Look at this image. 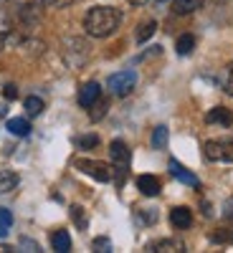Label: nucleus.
<instances>
[{
  "label": "nucleus",
  "mask_w": 233,
  "mask_h": 253,
  "mask_svg": "<svg viewBox=\"0 0 233 253\" xmlns=\"http://www.w3.org/2000/svg\"><path fill=\"white\" fill-rule=\"evenodd\" d=\"M203 155L210 162H233V139H208L203 144Z\"/></svg>",
  "instance_id": "7ed1b4c3"
},
{
  "label": "nucleus",
  "mask_w": 233,
  "mask_h": 253,
  "mask_svg": "<svg viewBox=\"0 0 233 253\" xmlns=\"http://www.w3.org/2000/svg\"><path fill=\"white\" fill-rule=\"evenodd\" d=\"M107 107H109V104L104 101V99H99L96 104H92V114H89V117H92V122H99L104 114H107Z\"/></svg>",
  "instance_id": "5701e85b"
},
{
  "label": "nucleus",
  "mask_w": 233,
  "mask_h": 253,
  "mask_svg": "<svg viewBox=\"0 0 233 253\" xmlns=\"http://www.w3.org/2000/svg\"><path fill=\"white\" fill-rule=\"evenodd\" d=\"M3 94H5V99H15V96H18V91H15V86H13V84H8Z\"/></svg>",
  "instance_id": "c85d7f7f"
},
{
  "label": "nucleus",
  "mask_w": 233,
  "mask_h": 253,
  "mask_svg": "<svg viewBox=\"0 0 233 253\" xmlns=\"http://www.w3.org/2000/svg\"><path fill=\"white\" fill-rule=\"evenodd\" d=\"M76 167L84 172V175H89L99 182H109L114 180V170H112V165L107 162H99V160H76Z\"/></svg>",
  "instance_id": "39448f33"
},
{
  "label": "nucleus",
  "mask_w": 233,
  "mask_h": 253,
  "mask_svg": "<svg viewBox=\"0 0 233 253\" xmlns=\"http://www.w3.org/2000/svg\"><path fill=\"white\" fill-rule=\"evenodd\" d=\"M137 187H140V193L147 195V198L160 195V190H162V185H160V180L155 175H140L137 177Z\"/></svg>",
  "instance_id": "6e6552de"
},
{
  "label": "nucleus",
  "mask_w": 233,
  "mask_h": 253,
  "mask_svg": "<svg viewBox=\"0 0 233 253\" xmlns=\"http://www.w3.org/2000/svg\"><path fill=\"white\" fill-rule=\"evenodd\" d=\"M5 41H8V36H0V48L5 46Z\"/></svg>",
  "instance_id": "7c9ffc66"
},
{
  "label": "nucleus",
  "mask_w": 233,
  "mask_h": 253,
  "mask_svg": "<svg viewBox=\"0 0 233 253\" xmlns=\"http://www.w3.org/2000/svg\"><path fill=\"white\" fill-rule=\"evenodd\" d=\"M210 241L213 243H231L233 241V230H218V233L210 236Z\"/></svg>",
  "instance_id": "b1692460"
},
{
  "label": "nucleus",
  "mask_w": 233,
  "mask_h": 253,
  "mask_svg": "<svg viewBox=\"0 0 233 253\" xmlns=\"http://www.w3.org/2000/svg\"><path fill=\"white\" fill-rule=\"evenodd\" d=\"M71 3H76V0H41V5H53V8H69Z\"/></svg>",
  "instance_id": "393cba45"
},
{
  "label": "nucleus",
  "mask_w": 233,
  "mask_h": 253,
  "mask_svg": "<svg viewBox=\"0 0 233 253\" xmlns=\"http://www.w3.org/2000/svg\"><path fill=\"white\" fill-rule=\"evenodd\" d=\"M223 218L226 220H233V198L226 203V208H223Z\"/></svg>",
  "instance_id": "cd10ccee"
},
{
  "label": "nucleus",
  "mask_w": 233,
  "mask_h": 253,
  "mask_svg": "<svg viewBox=\"0 0 233 253\" xmlns=\"http://www.w3.org/2000/svg\"><path fill=\"white\" fill-rule=\"evenodd\" d=\"M147 251H185V243L178 241V238H162V241L150 243Z\"/></svg>",
  "instance_id": "f8f14e48"
},
{
  "label": "nucleus",
  "mask_w": 233,
  "mask_h": 253,
  "mask_svg": "<svg viewBox=\"0 0 233 253\" xmlns=\"http://www.w3.org/2000/svg\"><path fill=\"white\" fill-rule=\"evenodd\" d=\"M51 246L58 253H66V251H71V236L66 233V230H56V233L51 236Z\"/></svg>",
  "instance_id": "4468645a"
},
{
  "label": "nucleus",
  "mask_w": 233,
  "mask_h": 253,
  "mask_svg": "<svg viewBox=\"0 0 233 253\" xmlns=\"http://www.w3.org/2000/svg\"><path fill=\"white\" fill-rule=\"evenodd\" d=\"M18 185V175L10 172V170H0V195L3 193H10V190H15Z\"/></svg>",
  "instance_id": "2eb2a0df"
},
{
  "label": "nucleus",
  "mask_w": 233,
  "mask_h": 253,
  "mask_svg": "<svg viewBox=\"0 0 233 253\" xmlns=\"http://www.w3.org/2000/svg\"><path fill=\"white\" fill-rule=\"evenodd\" d=\"M135 86H137V71H132V69L117 71V74H112L109 81H107V89H109L114 96H127V94H132Z\"/></svg>",
  "instance_id": "20e7f679"
},
{
  "label": "nucleus",
  "mask_w": 233,
  "mask_h": 253,
  "mask_svg": "<svg viewBox=\"0 0 233 253\" xmlns=\"http://www.w3.org/2000/svg\"><path fill=\"white\" fill-rule=\"evenodd\" d=\"M167 167H170V175H173L175 180H180L183 185H190V187H200V180H198L193 172H190V170H185V167H183L178 160H170V165H167Z\"/></svg>",
  "instance_id": "0eeeda50"
},
{
  "label": "nucleus",
  "mask_w": 233,
  "mask_h": 253,
  "mask_svg": "<svg viewBox=\"0 0 233 253\" xmlns=\"http://www.w3.org/2000/svg\"><path fill=\"white\" fill-rule=\"evenodd\" d=\"M221 86L226 94L233 96V63H228V66L223 69V76H221Z\"/></svg>",
  "instance_id": "412c9836"
},
{
  "label": "nucleus",
  "mask_w": 233,
  "mask_h": 253,
  "mask_svg": "<svg viewBox=\"0 0 233 253\" xmlns=\"http://www.w3.org/2000/svg\"><path fill=\"white\" fill-rule=\"evenodd\" d=\"M23 107H26V114H28V117H38L41 112H44V101H41L38 96H28V99L23 101Z\"/></svg>",
  "instance_id": "6ab92c4d"
},
{
  "label": "nucleus",
  "mask_w": 233,
  "mask_h": 253,
  "mask_svg": "<svg viewBox=\"0 0 233 253\" xmlns=\"http://www.w3.org/2000/svg\"><path fill=\"white\" fill-rule=\"evenodd\" d=\"M96 144H99L96 134H81V137H76V147H81V150H94Z\"/></svg>",
  "instance_id": "4be33fe9"
},
{
  "label": "nucleus",
  "mask_w": 233,
  "mask_h": 253,
  "mask_svg": "<svg viewBox=\"0 0 233 253\" xmlns=\"http://www.w3.org/2000/svg\"><path fill=\"white\" fill-rule=\"evenodd\" d=\"M94 248H96V251H101V248H104V251H109L112 243H109V238H96V241H94Z\"/></svg>",
  "instance_id": "bb28decb"
},
{
  "label": "nucleus",
  "mask_w": 233,
  "mask_h": 253,
  "mask_svg": "<svg viewBox=\"0 0 233 253\" xmlns=\"http://www.w3.org/2000/svg\"><path fill=\"white\" fill-rule=\"evenodd\" d=\"M130 3H132V5H147L150 0H130Z\"/></svg>",
  "instance_id": "c756f323"
},
{
  "label": "nucleus",
  "mask_w": 233,
  "mask_h": 253,
  "mask_svg": "<svg viewBox=\"0 0 233 253\" xmlns=\"http://www.w3.org/2000/svg\"><path fill=\"white\" fill-rule=\"evenodd\" d=\"M119 23H122V10L112 5H96L84 15V31L92 38H107L117 33Z\"/></svg>",
  "instance_id": "f257e3e1"
},
{
  "label": "nucleus",
  "mask_w": 233,
  "mask_h": 253,
  "mask_svg": "<svg viewBox=\"0 0 233 253\" xmlns=\"http://www.w3.org/2000/svg\"><path fill=\"white\" fill-rule=\"evenodd\" d=\"M165 144H167V126H155V134H152V147L155 150H165Z\"/></svg>",
  "instance_id": "aec40b11"
},
{
  "label": "nucleus",
  "mask_w": 233,
  "mask_h": 253,
  "mask_svg": "<svg viewBox=\"0 0 233 253\" xmlns=\"http://www.w3.org/2000/svg\"><path fill=\"white\" fill-rule=\"evenodd\" d=\"M10 228H13V213L8 208H0V238H5Z\"/></svg>",
  "instance_id": "a211bd4d"
},
{
  "label": "nucleus",
  "mask_w": 233,
  "mask_h": 253,
  "mask_svg": "<svg viewBox=\"0 0 233 253\" xmlns=\"http://www.w3.org/2000/svg\"><path fill=\"white\" fill-rule=\"evenodd\" d=\"M5 126H8V132L15 134V137H28V134H31V124H28V119L15 117V119H8Z\"/></svg>",
  "instance_id": "ddd939ff"
},
{
  "label": "nucleus",
  "mask_w": 233,
  "mask_h": 253,
  "mask_svg": "<svg viewBox=\"0 0 233 253\" xmlns=\"http://www.w3.org/2000/svg\"><path fill=\"white\" fill-rule=\"evenodd\" d=\"M71 215H74L76 225H81V228H87V220H84V213H81V208H79V205H74V208H71Z\"/></svg>",
  "instance_id": "a878e982"
},
{
  "label": "nucleus",
  "mask_w": 233,
  "mask_h": 253,
  "mask_svg": "<svg viewBox=\"0 0 233 253\" xmlns=\"http://www.w3.org/2000/svg\"><path fill=\"white\" fill-rule=\"evenodd\" d=\"M170 223L175 225V228H190L193 225V213H190V208H185V205H180V208H173L170 210Z\"/></svg>",
  "instance_id": "1a4fd4ad"
},
{
  "label": "nucleus",
  "mask_w": 233,
  "mask_h": 253,
  "mask_svg": "<svg viewBox=\"0 0 233 253\" xmlns=\"http://www.w3.org/2000/svg\"><path fill=\"white\" fill-rule=\"evenodd\" d=\"M205 122H208V124L231 126V124H233V114H231V109H226V107H216V109H210V112L205 114Z\"/></svg>",
  "instance_id": "9d476101"
},
{
  "label": "nucleus",
  "mask_w": 233,
  "mask_h": 253,
  "mask_svg": "<svg viewBox=\"0 0 233 253\" xmlns=\"http://www.w3.org/2000/svg\"><path fill=\"white\" fill-rule=\"evenodd\" d=\"M157 3H167V0H157Z\"/></svg>",
  "instance_id": "2f4dec72"
},
{
  "label": "nucleus",
  "mask_w": 233,
  "mask_h": 253,
  "mask_svg": "<svg viewBox=\"0 0 233 253\" xmlns=\"http://www.w3.org/2000/svg\"><path fill=\"white\" fill-rule=\"evenodd\" d=\"M205 0H175L173 3V13L175 15H190V13H195L203 8Z\"/></svg>",
  "instance_id": "9b49d317"
},
{
  "label": "nucleus",
  "mask_w": 233,
  "mask_h": 253,
  "mask_svg": "<svg viewBox=\"0 0 233 253\" xmlns=\"http://www.w3.org/2000/svg\"><path fill=\"white\" fill-rule=\"evenodd\" d=\"M109 160H112V170L117 172V185H124L127 170H130V147L122 139H114L109 144Z\"/></svg>",
  "instance_id": "f03ea898"
},
{
  "label": "nucleus",
  "mask_w": 233,
  "mask_h": 253,
  "mask_svg": "<svg viewBox=\"0 0 233 253\" xmlns=\"http://www.w3.org/2000/svg\"><path fill=\"white\" fill-rule=\"evenodd\" d=\"M155 31H157V23H155V20H144V23H140V28H137V43L150 41V38L155 36Z\"/></svg>",
  "instance_id": "dca6fc26"
},
{
  "label": "nucleus",
  "mask_w": 233,
  "mask_h": 253,
  "mask_svg": "<svg viewBox=\"0 0 233 253\" xmlns=\"http://www.w3.org/2000/svg\"><path fill=\"white\" fill-rule=\"evenodd\" d=\"M101 99V86L96 81H87L84 86L79 89V104L84 109H92V104H96Z\"/></svg>",
  "instance_id": "423d86ee"
},
{
  "label": "nucleus",
  "mask_w": 233,
  "mask_h": 253,
  "mask_svg": "<svg viewBox=\"0 0 233 253\" xmlns=\"http://www.w3.org/2000/svg\"><path fill=\"white\" fill-rule=\"evenodd\" d=\"M175 48H178V53H180V56H187V53H193V48H195V36H190V33H183V36L178 38Z\"/></svg>",
  "instance_id": "f3484780"
}]
</instances>
